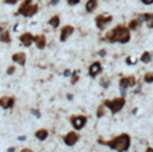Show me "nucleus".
Here are the masks:
<instances>
[{
  "mask_svg": "<svg viewBox=\"0 0 153 152\" xmlns=\"http://www.w3.org/2000/svg\"><path fill=\"white\" fill-rule=\"evenodd\" d=\"M20 42H21V44H23L24 47H29V46L33 44L35 36L32 33H29V32H25V33H23V35L20 36Z\"/></svg>",
  "mask_w": 153,
  "mask_h": 152,
  "instance_id": "obj_12",
  "label": "nucleus"
},
{
  "mask_svg": "<svg viewBox=\"0 0 153 152\" xmlns=\"http://www.w3.org/2000/svg\"><path fill=\"white\" fill-rule=\"evenodd\" d=\"M8 152H15V148H13V147H11V148H8Z\"/></svg>",
  "mask_w": 153,
  "mask_h": 152,
  "instance_id": "obj_37",
  "label": "nucleus"
},
{
  "mask_svg": "<svg viewBox=\"0 0 153 152\" xmlns=\"http://www.w3.org/2000/svg\"><path fill=\"white\" fill-rule=\"evenodd\" d=\"M48 24H49L52 28H57L59 25H60V17H59L57 15L52 16L49 20H48Z\"/></svg>",
  "mask_w": 153,
  "mask_h": 152,
  "instance_id": "obj_18",
  "label": "nucleus"
},
{
  "mask_svg": "<svg viewBox=\"0 0 153 152\" xmlns=\"http://www.w3.org/2000/svg\"><path fill=\"white\" fill-rule=\"evenodd\" d=\"M146 83H153V72H149V74L145 75V78H144Z\"/></svg>",
  "mask_w": 153,
  "mask_h": 152,
  "instance_id": "obj_23",
  "label": "nucleus"
},
{
  "mask_svg": "<svg viewBox=\"0 0 153 152\" xmlns=\"http://www.w3.org/2000/svg\"><path fill=\"white\" fill-rule=\"evenodd\" d=\"M99 143L100 144H104V145H108L111 149H115V151H119V152H124L129 148L130 136L126 135V133H121V135H119L117 137L112 139V140H108V141H104V140H101V139H99Z\"/></svg>",
  "mask_w": 153,
  "mask_h": 152,
  "instance_id": "obj_1",
  "label": "nucleus"
},
{
  "mask_svg": "<svg viewBox=\"0 0 153 152\" xmlns=\"http://www.w3.org/2000/svg\"><path fill=\"white\" fill-rule=\"evenodd\" d=\"M111 21H112V16H105V15H99V16H96V19H95L96 27L99 28V29H104Z\"/></svg>",
  "mask_w": 153,
  "mask_h": 152,
  "instance_id": "obj_6",
  "label": "nucleus"
},
{
  "mask_svg": "<svg viewBox=\"0 0 153 152\" xmlns=\"http://www.w3.org/2000/svg\"><path fill=\"white\" fill-rule=\"evenodd\" d=\"M77 82H79V75H77V72H75V74H73L72 80H71V83H72V84H76Z\"/></svg>",
  "mask_w": 153,
  "mask_h": 152,
  "instance_id": "obj_26",
  "label": "nucleus"
},
{
  "mask_svg": "<svg viewBox=\"0 0 153 152\" xmlns=\"http://www.w3.org/2000/svg\"><path fill=\"white\" fill-rule=\"evenodd\" d=\"M79 139H80V136H79V133L75 132V131H71V132H68L64 137H63L64 143L67 145H69V147H72V145L76 144L77 141H79Z\"/></svg>",
  "mask_w": 153,
  "mask_h": 152,
  "instance_id": "obj_7",
  "label": "nucleus"
},
{
  "mask_svg": "<svg viewBox=\"0 0 153 152\" xmlns=\"http://www.w3.org/2000/svg\"><path fill=\"white\" fill-rule=\"evenodd\" d=\"M140 25V19H133L129 23V29H136Z\"/></svg>",
  "mask_w": 153,
  "mask_h": 152,
  "instance_id": "obj_21",
  "label": "nucleus"
},
{
  "mask_svg": "<svg viewBox=\"0 0 153 152\" xmlns=\"http://www.w3.org/2000/svg\"><path fill=\"white\" fill-rule=\"evenodd\" d=\"M103 104H104V107H107L112 113H117L124 108V105H125V99L116 98V99H113V100H105Z\"/></svg>",
  "mask_w": 153,
  "mask_h": 152,
  "instance_id": "obj_3",
  "label": "nucleus"
},
{
  "mask_svg": "<svg viewBox=\"0 0 153 152\" xmlns=\"http://www.w3.org/2000/svg\"><path fill=\"white\" fill-rule=\"evenodd\" d=\"M145 152H153V149H152V148H148Z\"/></svg>",
  "mask_w": 153,
  "mask_h": 152,
  "instance_id": "obj_39",
  "label": "nucleus"
},
{
  "mask_svg": "<svg viewBox=\"0 0 153 152\" xmlns=\"http://www.w3.org/2000/svg\"><path fill=\"white\" fill-rule=\"evenodd\" d=\"M87 116H84V115H77V116H72L71 117V124H72V127L76 131H80V129H83L85 127V124H87Z\"/></svg>",
  "mask_w": 153,
  "mask_h": 152,
  "instance_id": "obj_4",
  "label": "nucleus"
},
{
  "mask_svg": "<svg viewBox=\"0 0 153 152\" xmlns=\"http://www.w3.org/2000/svg\"><path fill=\"white\" fill-rule=\"evenodd\" d=\"M101 70H103V67H101V63L100 62H93L89 66V70H88V74L91 78H95V76H97V75L101 72Z\"/></svg>",
  "mask_w": 153,
  "mask_h": 152,
  "instance_id": "obj_10",
  "label": "nucleus"
},
{
  "mask_svg": "<svg viewBox=\"0 0 153 152\" xmlns=\"http://www.w3.org/2000/svg\"><path fill=\"white\" fill-rule=\"evenodd\" d=\"M136 84V79L133 76H128V78H122L120 80V88L121 90H125L128 87H133Z\"/></svg>",
  "mask_w": 153,
  "mask_h": 152,
  "instance_id": "obj_13",
  "label": "nucleus"
},
{
  "mask_svg": "<svg viewBox=\"0 0 153 152\" xmlns=\"http://www.w3.org/2000/svg\"><path fill=\"white\" fill-rule=\"evenodd\" d=\"M67 98H68V100H72V98H73V96H72V95H71V94H68V95H67Z\"/></svg>",
  "mask_w": 153,
  "mask_h": 152,
  "instance_id": "obj_36",
  "label": "nucleus"
},
{
  "mask_svg": "<svg viewBox=\"0 0 153 152\" xmlns=\"http://www.w3.org/2000/svg\"><path fill=\"white\" fill-rule=\"evenodd\" d=\"M0 42L7 43V44L11 43V35H9V31H8V29H4L3 27H0Z\"/></svg>",
  "mask_w": 153,
  "mask_h": 152,
  "instance_id": "obj_15",
  "label": "nucleus"
},
{
  "mask_svg": "<svg viewBox=\"0 0 153 152\" xmlns=\"http://www.w3.org/2000/svg\"><path fill=\"white\" fill-rule=\"evenodd\" d=\"M37 11H39L37 4H31V5H28L27 8H24L23 11H17L16 15H23L24 17H32V16H35L37 13Z\"/></svg>",
  "mask_w": 153,
  "mask_h": 152,
  "instance_id": "obj_5",
  "label": "nucleus"
},
{
  "mask_svg": "<svg viewBox=\"0 0 153 152\" xmlns=\"http://www.w3.org/2000/svg\"><path fill=\"white\" fill-rule=\"evenodd\" d=\"M20 152H33L32 149H29V148H24V149H21Z\"/></svg>",
  "mask_w": 153,
  "mask_h": 152,
  "instance_id": "obj_34",
  "label": "nucleus"
},
{
  "mask_svg": "<svg viewBox=\"0 0 153 152\" xmlns=\"http://www.w3.org/2000/svg\"><path fill=\"white\" fill-rule=\"evenodd\" d=\"M73 32H75V28L72 25H64L60 32V42H67L69 36H72Z\"/></svg>",
  "mask_w": 153,
  "mask_h": 152,
  "instance_id": "obj_9",
  "label": "nucleus"
},
{
  "mask_svg": "<svg viewBox=\"0 0 153 152\" xmlns=\"http://www.w3.org/2000/svg\"><path fill=\"white\" fill-rule=\"evenodd\" d=\"M150 60H152V55H150L149 52H144V54L141 55V62L142 63H149Z\"/></svg>",
  "mask_w": 153,
  "mask_h": 152,
  "instance_id": "obj_20",
  "label": "nucleus"
},
{
  "mask_svg": "<svg viewBox=\"0 0 153 152\" xmlns=\"http://www.w3.org/2000/svg\"><path fill=\"white\" fill-rule=\"evenodd\" d=\"M15 98L13 96H3L0 98V107L3 109H11L15 105Z\"/></svg>",
  "mask_w": 153,
  "mask_h": 152,
  "instance_id": "obj_8",
  "label": "nucleus"
},
{
  "mask_svg": "<svg viewBox=\"0 0 153 152\" xmlns=\"http://www.w3.org/2000/svg\"><path fill=\"white\" fill-rule=\"evenodd\" d=\"M67 3H68L69 5H76V4L80 3V0H67Z\"/></svg>",
  "mask_w": 153,
  "mask_h": 152,
  "instance_id": "obj_28",
  "label": "nucleus"
},
{
  "mask_svg": "<svg viewBox=\"0 0 153 152\" xmlns=\"http://www.w3.org/2000/svg\"><path fill=\"white\" fill-rule=\"evenodd\" d=\"M105 54H107V51H105V50H101V51L99 52L100 56H105Z\"/></svg>",
  "mask_w": 153,
  "mask_h": 152,
  "instance_id": "obj_32",
  "label": "nucleus"
},
{
  "mask_svg": "<svg viewBox=\"0 0 153 152\" xmlns=\"http://www.w3.org/2000/svg\"><path fill=\"white\" fill-rule=\"evenodd\" d=\"M141 1L144 4H148V5H149V4H153V0H141Z\"/></svg>",
  "mask_w": 153,
  "mask_h": 152,
  "instance_id": "obj_31",
  "label": "nucleus"
},
{
  "mask_svg": "<svg viewBox=\"0 0 153 152\" xmlns=\"http://www.w3.org/2000/svg\"><path fill=\"white\" fill-rule=\"evenodd\" d=\"M12 62L19 64V66H25V62H27V55L24 52H16V54L12 55Z\"/></svg>",
  "mask_w": 153,
  "mask_h": 152,
  "instance_id": "obj_11",
  "label": "nucleus"
},
{
  "mask_svg": "<svg viewBox=\"0 0 153 152\" xmlns=\"http://www.w3.org/2000/svg\"><path fill=\"white\" fill-rule=\"evenodd\" d=\"M35 136H36V139H37V140L44 141L47 137H48V131H47V129H44V128L37 129V131L35 132Z\"/></svg>",
  "mask_w": 153,
  "mask_h": 152,
  "instance_id": "obj_16",
  "label": "nucleus"
},
{
  "mask_svg": "<svg viewBox=\"0 0 153 152\" xmlns=\"http://www.w3.org/2000/svg\"><path fill=\"white\" fill-rule=\"evenodd\" d=\"M59 3V0H51V5H56Z\"/></svg>",
  "mask_w": 153,
  "mask_h": 152,
  "instance_id": "obj_33",
  "label": "nucleus"
},
{
  "mask_svg": "<svg viewBox=\"0 0 153 152\" xmlns=\"http://www.w3.org/2000/svg\"><path fill=\"white\" fill-rule=\"evenodd\" d=\"M97 8V0H88L85 4V9L87 12H93Z\"/></svg>",
  "mask_w": 153,
  "mask_h": 152,
  "instance_id": "obj_17",
  "label": "nucleus"
},
{
  "mask_svg": "<svg viewBox=\"0 0 153 152\" xmlns=\"http://www.w3.org/2000/svg\"><path fill=\"white\" fill-rule=\"evenodd\" d=\"M105 39H107L108 42H111V43H116V42L122 43V44L128 43L130 40L129 28L124 27V25H117V27L113 28V29L108 33Z\"/></svg>",
  "mask_w": 153,
  "mask_h": 152,
  "instance_id": "obj_2",
  "label": "nucleus"
},
{
  "mask_svg": "<svg viewBox=\"0 0 153 152\" xmlns=\"http://www.w3.org/2000/svg\"><path fill=\"white\" fill-rule=\"evenodd\" d=\"M31 4H32V0H24V1H23V4H21V5H20L19 11H23L24 8H27L28 5H31Z\"/></svg>",
  "mask_w": 153,
  "mask_h": 152,
  "instance_id": "obj_22",
  "label": "nucleus"
},
{
  "mask_svg": "<svg viewBox=\"0 0 153 152\" xmlns=\"http://www.w3.org/2000/svg\"><path fill=\"white\" fill-rule=\"evenodd\" d=\"M69 75H71V71H69V70L64 71V76H69Z\"/></svg>",
  "mask_w": 153,
  "mask_h": 152,
  "instance_id": "obj_35",
  "label": "nucleus"
},
{
  "mask_svg": "<svg viewBox=\"0 0 153 152\" xmlns=\"http://www.w3.org/2000/svg\"><path fill=\"white\" fill-rule=\"evenodd\" d=\"M19 0H5V3L7 4H15V3H17Z\"/></svg>",
  "mask_w": 153,
  "mask_h": 152,
  "instance_id": "obj_30",
  "label": "nucleus"
},
{
  "mask_svg": "<svg viewBox=\"0 0 153 152\" xmlns=\"http://www.w3.org/2000/svg\"><path fill=\"white\" fill-rule=\"evenodd\" d=\"M19 140H21V141L25 140V136H20V137H19Z\"/></svg>",
  "mask_w": 153,
  "mask_h": 152,
  "instance_id": "obj_38",
  "label": "nucleus"
},
{
  "mask_svg": "<svg viewBox=\"0 0 153 152\" xmlns=\"http://www.w3.org/2000/svg\"><path fill=\"white\" fill-rule=\"evenodd\" d=\"M15 70H16L15 66H9V67H8V70H7V74L8 75H13V74H15Z\"/></svg>",
  "mask_w": 153,
  "mask_h": 152,
  "instance_id": "obj_25",
  "label": "nucleus"
},
{
  "mask_svg": "<svg viewBox=\"0 0 153 152\" xmlns=\"http://www.w3.org/2000/svg\"><path fill=\"white\" fill-rule=\"evenodd\" d=\"M140 19H144L146 21V25L149 28H153V13H145V15H142Z\"/></svg>",
  "mask_w": 153,
  "mask_h": 152,
  "instance_id": "obj_19",
  "label": "nucleus"
},
{
  "mask_svg": "<svg viewBox=\"0 0 153 152\" xmlns=\"http://www.w3.org/2000/svg\"><path fill=\"white\" fill-rule=\"evenodd\" d=\"M35 44H36V47L39 48V50H44L47 46V40H45V36L44 35H37L35 36Z\"/></svg>",
  "mask_w": 153,
  "mask_h": 152,
  "instance_id": "obj_14",
  "label": "nucleus"
},
{
  "mask_svg": "<svg viewBox=\"0 0 153 152\" xmlns=\"http://www.w3.org/2000/svg\"><path fill=\"white\" fill-rule=\"evenodd\" d=\"M101 86H103L104 88H108V86H109V80H107V79H103V80H101Z\"/></svg>",
  "mask_w": 153,
  "mask_h": 152,
  "instance_id": "obj_27",
  "label": "nucleus"
},
{
  "mask_svg": "<svg viewBox=\"0 0 153 152\" xmlns=\"http://www.w3.org/2000/svg\"><path fill=\"white\" fill-rule=\"evenodd\" d=\"M136 62H137V60H136V59H133V58H128V59H126V63H128V64H134Z\"/></svg>",
  "mask_w": 153,
  "mask_h": 152,
  "instance_id": "obj_29",
  "label": "nucleus"
},
{
  "mask_svg": "<svg viewBox=\"0 0 153 152\" xmlns=\"http://www.w3.org/2000/svg\"><path fill=\"white\" fill-rule=\"evenodd\" d=\"M103 115H104V104H103V105H100L99 108H97V116L101 117Z\"/></svg>",
  "mask_w": 153,
  "mask_h": 152,
  "instance_id": "obj_24",
  "label": "nucleus"
}]
</instances>
